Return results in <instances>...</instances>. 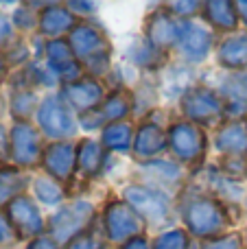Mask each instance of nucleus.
<instances>
[{
	"instance_id": "f257e3e1",
	"label": "nucleus",
	"mask_w": 247,
	"mask_h": 249,
	"mask_svg": "<svg viewBox=\"0 0 247 249\" xmlns=\"http://www.w3.org/2000/svg\"><path fill=\"white\" fill-rule=\"evenodd\" d=\"M182 221L186 232L201 241H212V238L223 236L228 228L234 223L226 203L204 193L191 195L182 203Z\"/></svg>"
},
{
	"instance_id": "f03ea898",
	"label": "nucleus",
	"mask_w": 247,
	"mask_h": 249,
	"mask_svg": "<svg viewBox=\"0 0 247 249\" xmlns=\"http://www.w3.org/2000/svg\"><path fill=\"white\" fill-rule=\"evenodd\" d=\"M123 201L149 225H164L171 219L173 201L164 188L147 184H129L123 188Z\"/></svg>"
},
{
	"instance_id": "7ed1b4c3",
	"label": "nucleus",
	"mask_w": 247,
	"mask_h": 249,
	"mask_svg": "<svg viewBox=\"0 0 247 249\" xmlns=\"http://www.w3.org/2000/svg\"><path fill=\"white\" fill-rule=\"evenodd\" d=\"M94 221V206L86 199H77L61 206L48 221V236L59 245H68L74 236L88 232Z\"/></svg>"
},
{
	"instance_id": "20e7f679",
	"label": "nucleus",
	"mask_w": 247,
	"mask_h": 249,
	"mask_svg": "<svg viewBox=\"0 0 247 249\" xmlns=\"http://www.w3.org/2000/svg\"><path fill=\"white\" fill-rule=\"evenodd\" d=\"M182 114L188 123L199 124V127H212L221 118H226V105L221 96L210 86H193L186 94L179 99Z\"/></svg>"
},
{
	"instance_id": "39448f33",
	"label": "nucleus",
	"mask_w": 247,
	"mask_h": 249,
	"mask_svg": "<svg viewBox=\"0 0 247 249\" xmlns=\"http://www.w3.org/2000/svg\"><path fill=\"white\" fill-rule=\"evenodd\" d=\"M169 136V149L182 164L197 166L206 158L208 151V138L199 124L188 121H175L166 131Z\"/></svg>"
},
{
	"instance_id": "423d86ee",
	"label": "nucleus",
	"mask_w": 247,
	"mask_h": 249,
	"mask_svg": "<svg viewBox=\"0 0 247 249\" xmlns=\"http://www.w3.org/2000/svg\"><path fill=\"white\" fill-rule=\"evenodd\" d=\"M35 118H37V124L44 131V136H48L53 142L70 140L77 133V127H79V123L74 121L72 109L68 107V103L59 94L46 96L39 103Z\"/></svg>"
},
{
	"instance_id": "0eeeda50",
	"label": "nucleus",
	"mask_w": 247,
	"mask_h": 249,
	"mask_svg": "<svg viewBox=\"0 0 247 249\" xmlns=\"http://www.w3.org/2000/svg\"><path fill=\"white\" fill-rule=\"evenodd\" d=\"M101 223H103V234L107 241L112 243H127L134 236L142 234V223L144 221L127 206L123 199H114L107 206L103 208V216H101Z\"/></svg>"
},
{
	"instance_id": "6e6552de",
	"label": "nucleus",
	"mask_w": 247,
	"mask_h": 249,
	"mask_svg": "<svg viewBox=\"0 0 247 249\" xmlns=\"http://www.w3.org/2000/svg\"><path fill=\"white\" fill-rule=\"evenodd\" d=\"M68 42L74 57L83 64V68L99 59H109V53H112V46H109V39L105 37V33L99 26L88 24V22H81L70 31Z\"/></svg>"
},
{
	"instance_id": "1a4fd4ad",
	"label": "nucleus",
	"mask_w": 247,
	"mask_h": 249,
	"mask_svg": "<svg viewBox=\"0 0 247 249\" xmlns=\"http://www.w3.org/2000/svg\"><path fill=\"white\" fill-rule=\"evenodd\" d=\"M182 22L184 20L175 18L169 9H158V11L149 13L147 20H144L142 37L162 53L177 48L179 37H182Z\"/></svg>"
},
{
	"instance_id": "9d476101",
	"label": "nucleus",
	"mask_w": 247,
	"mask_h": 249,
	"mask_svg": "<svg viewBox=\"0 0 247 249\" xmlns=\"http://www.w3.org/2000/svg\"><path fill=\"white\" fill-rule=\"evenodd\" d=\"M7 219L11 223L16 238L20 241H35L37 236H44V219L42 212L33 203V199L20 195L7 206Z\"/></svg>"
},
{
	"instance_id": "9b49d317",
	"label": "nucleus",
	"mask_w": 247,
	"mask_h": 249,
	"mask_svg": "<svg viewBox=\"0 0 247 249\" xmlns=\"http://www.w3.org/2000/svg\"><path fill=\"white\" fill-rule=\"evenodd\" d=\"M42 140L39 131L29 121L16 123L11 127V160L22 168H33L42 162Z\"/></svg>"
},
{
	"instance_id": "f8f14e48",
	"label": "nucleus",
	"mask_w": 247,
	"mask_h": 249,
	"mask_svg": "<svg viewBox=\"0 0 247 249\" xmlns=\"http://www.w3.org/2000/svg\"><path fill=\"white\" fill-rule=\"evenodd\" d=\"M42 166L48 177H53L59 184L72 179L74 171H77V146L70 140H57L44 146L42 155Z\"/></svg>"
},
{
	"instance_id": "ddd939ff",
	"label": "nucleus",
	"mask_w": 247,
	"mask_h": 249,
	"mask_svg": "<svg viewBox=\"0 0 247 249\" xmlns=\"http://www.w3.org/2000/svg\"><path fill=\"white\" fill-rule=\"evenodd\" d=\"M212 46H214V35L206 24H199V22L193 20L182 22V37H179L177 51L191 66L206 61Z\"/></svg>"
},
{
	"instance_id": "4468645a",
	"label": "nucleus",
	"mask_w": 247,
	"mask_h": 249,
	"mask_svg": "<svg viewBox=\"0 0 247 249\" xmlns=\"http://www.w3.org/2000/svg\"><path fill=\"white\" fill-rule=\"evenodd\" d=\"M44 55H46V66L55 72L59 81H64V86L83 77V66L74 57L68 39H48V44L44 46Z\"/></svg>"
},
{
	"instance_id": "2eb2a0df",
	"label": "nucleus",
	"mask_w": 247,
	"mask_h": 249,
	"mask_svg": "<svg viewBox=\"0 0 247 249\" xmlns=\"http://www.w3.org/2000/svg\"><path fill=\"white\" fill-rule=\"evenodd\" d=\"M214 92L221 96L226 105V118L239 121L247 114V72H226L219 77V83L214 86Z\"/></svg>"
},
{
	"instance_id": "dca6fc26",
	"label": "nucleus",
	"mask_w": 247,
	"mask_h": 249,
	"mask_svg": "<svg viewBox=\"0 0 247 249\" xmlns=\"http://www.w3.org/2000/svg\"><path fill=\"white\" fill-rule=\"evenodd\" d=\"M59 96L68 103L70 109H74L79 114L92 112V109L101 107L105 101L103 86L99 83V79H92V77H81L79 81L66 83L61 88Z\"/></svg>"
},
{
	"instance_id": "f3484780",
	"label": "nucleus",
	"mask_w": 247,
	"mask_h": 249,
	"mask_svg": "<svg viewBox=\"0 0 247 249\" xmlns=\"http://www.w3.org/2000/svg\"><path fill=\"white\" fill-rule=\"evenodd\" d=\"M169 149V136L156 121H144L138 124L134 136V155L142 162L158 160Z\"/></svg>"
},
{
	"instance_id": "a211bd4d",
	"label": "nucleus",
	"mask_w": 247,
	"mask_h": 249,
	"mask_svg": "<svg viewBox=\"0 0 247 249\" xmlns=\"http://www.w3.org/2000/svg\"><path fill=\"white\" fill-rule=\"evenodd\" d=\"M212 146L226 158H247V124L243 121H228L214 133Z\"/></svg>"
},
{
	"instance_id": "6ab92c4d",
	"label": "nucleus",
	"mask_w": 247,
	"mask_h": 249,
	"mask_svg": "<svg viewBox=\"0 0 247 249\" xmlns=\"http://www.w3.org/2000/svg\"><path fill=\"white\" fill-rule=\"evenodd\" d=\"M74 26H77L74 13L68 7H61V4H44L37 16L39 35H44L48 39H59L66 33L70 35V31Z\"/></svg>"
},
{
	"instance_id": "aec40b11",
	"label": "nucleus",
	"mask_w": 247,
	"mask_h": 249,
	"mask_svg": "<svg viewBox=\"0 0 247 249\" xmlns=\"http://www.w3.org/2000/svg\"><path fill=\"white\" fill-rule=\"evenodd\" d=\"M217 64L228 72H241L247 68V31L245 33L236 31L219 42Z\"/></svg>"
},
{
	"instance_id": "412c9836",
	"label": "nucleus",
	"mask_w": 247,
	"mask_h": 249,
	"mask_svg": "<svg viewBox=\"0 0 247 249\" xmlns=\"http://www.w3.org/2000/svg\"><path fill=\"white\" fill-rule=\"evenodd\" d=\"M204 177L208 190L219 201L234 206V203H241L245 199V186H241V181L234 179V177L226 175L219 166H208L204 171Z\"/></svg>"
},
{
	"instance_id": "4be33fe9",
	"label": "nucleus",
	"mask_w": 247,
	"mask_h": 249,
	"mask_svg": "<svg viewBox=\"0 0 247 249\" xmlns=\"http://www.w3.org/2000/svg\"><path fill=\"white\" fill-rule=\"evenodd\" d=\"M201 16H204L206 24L212 31H221V33H228V35L236 33V29L241 24L236 2H232V0H210V2H204Z\"/></svg>"
},
{
	"instance_id": "5701e85b",
	"label": "nucleus",
	"mask_w": 247,
	"mask_h": 249,
	"mask_svg": "<svg viewBox=\"0 0 247 249\" xmlns=\"http://www.w3.org/2000/svg\"><path fill=\"white\" fill-rule=\"evenodd\" d=\"M105 162H107V151L99 140L83 138L77 144V171L83 177H96L103 173Z\"/></svg>"
},
{
	"instance_id": "b1692460",
	"label": "nucleus",
	"mask_w": 247,
	"mask_h": 249,
	"mask_svg": "<svg viewBox=\"0 0 247 249\" xmlns=\"http://www.w3.org/2000/svg\"><path fill=\"white\" fill-rule=\"evenodd\" d=\"M195 70L193 66L177 64V66H166L164 74H162V94L166 99H182L193 86H195Z\"/></svg>"
},
{
	"instance_id": "393cba45",
	"label": "nucleus",
	"mask_w": 247,
	"mask_h": 249,
	"mask_svg": "<svg viewBox=\"0 0 247 249\" xmlns=\"http://www.w3.org/2000/svg\"><path fill=\"white\" fill-rule=\"evenodd\" d=\"M127 59L140 70H160L166 64V53L158 51L144 37H134L127 46Z\"/></svg>"
},
{
	"instance_id": "a878e982",
	"label": "nucleus",
	"mask_w": 247,
	"mask_h": 249,
	"mask_svg": "<svg viewBox=\"0 0 247 249\" xmlns=\"http://www.w3.org/2000/svg\"><path fill=\"white\" fill-rule=\"evenodd\" d=\"M134 127L127 121L123 123H109L101 129V144L107 153H129L134 149Z\"/></svg>"
},
{
	"instance_id": "bb28decb",
	"label": "nucleus",
	"mask_w": 247,
	"mask_h": 249,
	"mask_svg": "<svg viewBox=\"0 0 247 249\" xmlns=\"http://www.w3.org/2000/svg\"><path fill=\"white\" fill-rule=\"evenodd\" d=\"M101 114H103L105 123H123L131 112H134V96L129 94L127 90L118 88V90L109 92L105 96L103 105H101Z\"/></svg>"
},
{
	"instance_id": "cd10ccee",
	"label": "nucleus",
	"mask_w": 247,
	"mask_h": 249,
	"mask_svg": "<svg viewBox=\"0 0 247 249\" xmlns=\"http://www.w3.org/2000/svg\"><path fill=\"white\" fill-rule=\"evenodd\" d=\"M26 175L22 168L16 166H4L0 168V208L9 206L13 199L20 197V193L26 186Z\"/></svg>"
},
{
	"instance_id": "c85d7f7f",
	"label": "nucleus",
	"mask_w": 247,
	"mask_h": 249,
	"mask_svg": "<svg viewBox=\"0 0 247 249\" xmlns=\"http://www.w3.org/2000/svg\"><path fill=\"white\" fill-rule=\"evenodd\" d=\"M142 168L149 177L153 179L151 186L160 188V184H177L182 179V168L179 164L169 162V160H151V162H142Z\"/></svg>"
},
{
	"instance_id": "c756f323",
	"label": "nucleus",
	"mask_w": 247,
	"mask_h": 249,
	"mask_svg": "<svg viewBox=\"0 0 247 249\" xmlns=\"http://www.w3.org/2000/svg\"><path fill=\"white\" fill-rule=\"evenodd\" d=\"M33 195L44 206H59L66 197V190L61 188L59 181H55L48 175H39L33 179Z\"/></svg>"
},
{
	"instance_id": "7c9ffc66",
	"label": "nucleus",
	"mask_w": 247,
	"mask_h": 249,
	"mask_svg": "<svg viewBox=\"0 0 247 249\" xmlns=\"http://www.w3.org/2000/svg\"><path fill=\"white\" fill-rule=\"evenodd\" d=\"M37 94L31 88H18L11 99V114L16 123H26V118L37 114Z\"/></svg>"
},
{
	"instance_id": "2f4dec72",
	"label": "nucleus",
	"mask_w": 247,
	"mask_h": 249,
	"mask_svg": "<svg viewBox=\"0 0 247 249\" xmlns=\"http://www.w3.org/2000/svg\"><path fill=\"white\" fill-rule=\"evenodd\" d=\"M151 249H191V234L182 228H173L158 234Z\"/></svg>"
},
{
	"instance_id": "473e14b6",
	"label": "nucleus",
	"mask_w": 247,
	"mask_h": 249,
	"mask_svg": "<svg viewBox=\"0 0 247 249\" xmlns=\"http://www.w3.org/2000/svg\"><path fill=\"white\" fill-rule=\"evenodd\" d=\"M247 238H243V234L232 232V234H223L219 238H212V241H206L201 249H245Z\"/></svg>"
},
{
	"instance_id": "72a5a7b5",
	"label": "nucleus",
	"mask_w": 247,
	"mask_h": 249,
	"mask_svg": "<svg viewBox=\"0 0 247 249\" xmlns=\"http://www.w3.org/2000/svg\"><path fill=\"white\" fill-rule=\"evenodd\" d=\"M201 7H204V2H191V0H177V2H171L169 11L173 13L175 18H179V20H188V18L197 16V13H201Z\"/></svg>"
},
{
	"instance_id": "f704fd0d",
	"label": "nucleus",
	"mask_w": 247,
	"mask_h": 249,
	"mask_svg": "<svg viewBox=\"0 0 247 249\" xmlns=\"http://www.w3.org/2000/svg\"><path fill=\"white\" fill-rule=\"evenodd\" d=\"M79 124H81L86 131H94V129H103L105 124V118L101 114V109H92V112H86V114H79Z\"/></svg>"
},
{
	"instance_id": "c9c22d12",
	"label": "nucleus",
	"mask_w": 247,
	"mask_h": 249,
	"mask_svg": "<svg viewBox=\"0 0 247 249\" xmlns=\"http://www.w3.org/2000/svg\"><path fill=\"white\" fill-rule=\"evenodd\" d=\"M13 22H16L18 29H35V22H37V18H35V11H31V9L26 7H20L16 9V13H13Z\"/></svg>"
},
{
	"instance_id": "e433bc0d",
	"label": "nucleus",
	"mask_w": 247,
	"mask_h": 249,
	"mask_svg": "<svg viewBox=\"0 0 247 249\" xmlns=\"http://www.w3.org/2000/svg\"><path fill=\"white\" fill-rule=\"evenodd\" d=\"M66 249H101V243L92 236L90 232H83L79 236H74L72 241L66 245Z\"/></svg>"
},
{
	"instance_id": "4c0bfd02",
	"label": "nucleus",
	"mask_w": 247,
	"mask_h": 249,
	"mask_svg": "<svg viewBox=\"0 0 247 249\" xmlns=\"http://www.w3.org/2000/svg\"><path fill=\"white\" fill-rule=\"evenodd\" d=\"M11 158V133H7V129L0 124V162Z\"/></svg>"
},
{
	"instance_id": "58836bf2",
	"label": "nucleus",
	"mask_w": 247,
	"mask_h": 249,
	"mask_svg": "<svg viewBox=\"0 0 247 249\" xmlns=\"http://www.w3.org/2000/svg\"><path fill=\"white\" fill-rule=\"evenodd\" d=\"M13 238H16V232H13L11 223H9V219H4L0 214V245H9Z\"/></svg>"
},
{
	"instance_id": "ea45409f",
	"label": "nucleus",
	"mask_w": 247,
	"mask_h": 249,
	"mask_svg": "<svg viewBox=\"0 0 247 249\" xmlns=\"http://www.w3.org/2000/svg\"><path fill=\"white\" fill-rule=\"evenodd\" d=\"M16 46L18 48H13V51L9 53V61H11V64H24V61L29 59V48L22 42H18Z\"/></svg>"
},
{
	"instance_id": "a19ab883",
	"label": "nucleus",
	"mask_w": 247,
	"mask_h": 249,
	"mask_svg": "<svg viewBox=\"0 0 247 249\" xmlns=\"http://www.w3.org/2000/svg\"><path fill=\"white\" fill-rule=\"evenodd\" d=\"M11 37H13V24H11V20H9L4 13H0V44L9 42Z\"/></svg>"
},
{
	"instance_id": "79ce46f5",
	"label": "nucleus",
	"mask_w": 247,
	"mask_h": 249,
	"mask_svg": "<svg viewBox=\"0 0 247 249\" xmlns=\"http://www.w3.org/2000/svg\"><path fill=\"white\" fill-rule=\"evenodd\" d=\"M26 249H59V243L53 241L51 236H37L35 241L29 243Z\"/></svg>"
},
{
	"instance_id": "37998d69",
	"label": "nucleus",
	"mask_w": 247,
	"mask_h": 249,
	"mask_svg": "<svg viewBox=\"0 0 247 249\" xmlns=\"http://www.w3.org/2000/svg\"><path fill=\"white\" fill-rule=\"evenodd\" d=\"M121 249H151V243L147 241V236H134L131 241H127V243H123V247Z\"/></svg>"
},
{
	"instance_id": "c03bdc74",
	"label": "nucleus",
	"mask_w": 247,
	"mask_h": 249,
	"mask_svg": "<svg viewBox=\"0 0 247 249\" xmlns=\"http://www.w3.org/2000/svg\"><path fill=\"white\" fill-rule=\"evenodd\" d=\"M68 9L74 13H81V16H88V13H94L96 4L94 2H68Z\"/></svg>"
},
{
	"instance_id": "a18cd8bd",
	"label": "nucleus",
	"mask_w": 247,
	"mask_h": 249,
	"mask_svg": "<svg viewBox=\"0 0 247 249\" xmlns=\"http://www.w3.org/2000/svg\"><path fill=\"white\" fill-rule=\"evenodd\" d=\"M236 11H239V20L243 22L247 29V0H239V2H236Z\"/></svg>"
},
{
	"instance_id": "49530a36",
	"label": "nucleus",
	"mask_w": 247,
	"mask_h": 249,
	"mask_svg": "<svg viewBox=\"0 0 247 249\" xmlns=\"http://www.w3.org/2000/svg\"><path fill=\"white\" fill-rule=\"evenodd\" d=\"M4 70H7V61H4V57H0V81L4 77Z\"/></svg>"
},
{
	"instance_id": "de8ad7c7",
	"label": "nucleus",
	"mask_w": 247,
	"mask_h": 249,
	"mask_svg": "<svg viewBox=\"0 0 247 249\" xmlns=\"http://www.w3.org/2000/svg\"><path fill=\"white\" fill-rule=\"evenodd\" d=\"M245 177H247V160H245Z\"/></svg>"
},
{
	"instance_id": "09e8293b",
	"label": "nucleus",
	"mask_w": 247,
	"mask_h": 249,
	"mask_svg": "<svg viewBox=\"0 0 247 249\" xmlns=\"http://www.w3.org/2000/svg\"><path fill=\"white\" fill-rule=\"evenodd\" d=\"M0 114H2V103H0Z\"/></svg>"
},
{
	"instance_id": "8fccbe9b",
	"label": "nucleus",
	"mask_w": 247,
	"mask_h": 249,
	"mask_svg": "<svg viewBox=\"0 0 247 249\" xmlns=\"http://www.w3.org/2000/svg\"><path fill=\"white\" fill-rule=\"evenodd\" d=\"M245 124H247V123H245Z\"/></svg>"
}]
</instances>
